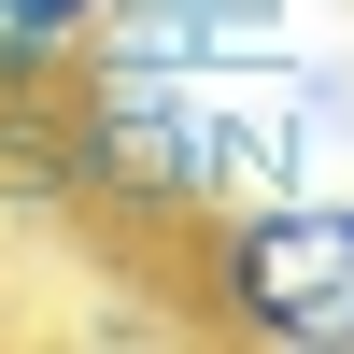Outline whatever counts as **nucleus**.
Instances as JSON below:
<instances>
[{"mask_svg":"<svg viewBox=\"0 0 354 354\" xmlns=\"http://www.w3.org/2000/svg\"><path fill=\"white\" fill-rule=\"evenodd\" d=\"M185 283L227 340L270 354H354V170L326 185H255L185 227Z\"/></svg>","mask_w":354,"mask_h":354,"instance_id":"1","label":"nucleus"},{"mask_svg":"<svg viewBox=\"0 0 354 354\" xmlns=\"http://www.w3.org/2000/svg\"><path fill=\"white\" fill-rule=\"evenodd\" d=\"M113 0H0V100H57Z\"/></svg>","mask_w":354,"mask_h":354,"instance_id":"2","label":"nucleus"}]
</instances>
